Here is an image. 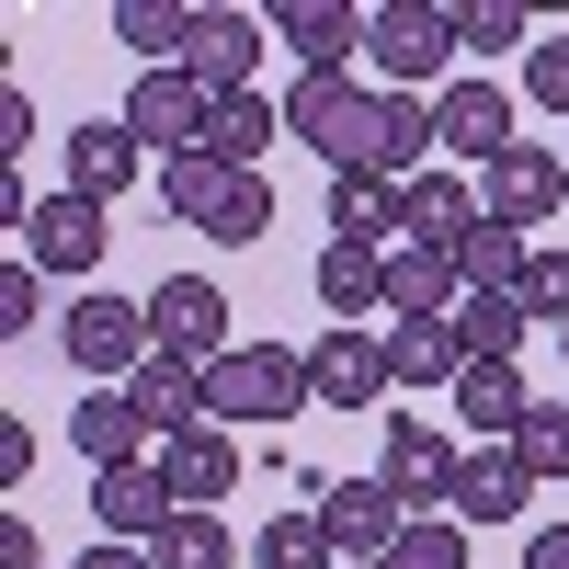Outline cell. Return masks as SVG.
<instances>
[{
  "label": "cell",
  "instance_id": "1",
  "mask_svg": "<svg viewBox=\"0 0 569 569\" xmlns=\"http://www.w3.org/2000/svg\"><path fill=\"white\" fill-rule=\"evenodd\" d=\"M365 58L388 69V91H445V58H467L456 0H388V12H365Z\"/></svg>",
  "mask_w": 569,
  "mask_h": 569
},
{
  "label": "cell",
  "instance_id": "2",
  "mask_svg": "<svg viewBox=\"0 0 569 569\" xmlns=\"http://www.w3.org/2000/svg\"><path fill=\"white\" fill-rule=\"evenodd\" d=\"M206 410H217V421H297V410H308V353L240 342V353L206 376Z\"/></svg>",
  "mask_w": 569,
  "mask_h": 569
},
{
  "label": "cell",
  "instance_id": "3",
  "mask_svg": "<svg viewBox=\"0 0 569 569\" xmlns=\"http://www.w3.org/2000/svg\"><path fill=\"white\" fill-rule=\"evenodd\" d=\"M308 501H319V525H330V547H342V569H388V547L410 536V512L388 501V479H308Z\"/></svg>",
  "mask_w": 569,
  "mask_h": 569
},
{
  "label": "cell",
  "instance_id": "4",
  "mask_svg": "<svg viewBox=\"0 0 569 569\" xmlns=\"http://www.w3.org/2000/svg\"><path fill=\"white\" fill-rule=\"evenodd\" d=\"M206 114H217V91L194 80V69H137V91H126V137L137 149H160V160H182V149H206Z\"/></svg>",
  "mask_w": 569,
  "mask_h": 569
},
{
  "label": "cell",
  "instance_id": "5",
  "mask_svg": "<svg viewBox=\"0 0 569 569\" xmlns=\"http://www.w3.org/2000/svg\"><path fill=\"white\" fill-rule=\"evenodd\" d=\"M58 353H69L80 376H137V365L160 353V330H149L137 297H80V308L58 319Z\"/></svg>",
  "mask_w": 569,
  "mask_h": 569
},
{
  "label": "cell",
  "instance_id": "6",
  "mask_svg": "<svg viewBox=\"0 0 569 569\" xmlns=\"http://www.w3.org/2000/svg\"><path fill=\"white\" fill-rule=\"evenodd\" d=\"M456 445L433 433V421H421V410H388V445H376V479H388V501L410 512V525H421V501H456Z\"/></svg>",
  "mask_w": 569,
  "mask_h": 569
},
{
  "label": "cell",
  "instance_id": "7",
  "mask_svg": "<svg viewBox=\"0 0 569 569\" xmlns=\"http://www.w3.org/2000/svg\"><path fill=\"white\" fill-rule=\"evenodd\" d=\"M433 137H445V160H467V171H490V160L525 149V137H512V91H501V80H445V91H433Z\"/></svg>",
  "mask_w": 569,
  "mask_h": 569
},
{
  "label": "cell",
  "instance_id": "8",
  "mask_svg": "<svg viewBox=\"0 0 569 569\" xmlns=\"http://www.w3.org/2000/svg\"><path fill=\"white\" fill-rule=\"evenodd\" d=\"M171 479H160V467L149 456H126V467H91V525H103L114 547H160L171 536Z\"/></svg>",
  "mask_w": 569,
  "mask_h": 569
},
{
  "label": "cell",
  "instance_id": "9",
  "mask_svg": "<svg viewBox=\"0 0 569 569\" xmlns=\"http://www.w3.org/2000/svg\"><path fill=\"white\" fill-rule=\"evenodd\" d=\"M479 206H490L501 228H547V217L569 206V149H536V137H525L512 160L479 171Z\"/></svg>",
  "mask_w": 569,
  "mask_h": 569
},
{
  "label": "cell",
  "instance_id": "10",
  "mask_svg": "<svg viewBox=\"0 0 569 569\" xmlns=\"http://www.w3.org/2000/svg\"><path fill=\"white\" fill-rule=\"evenodd\" d=\"M206 376H217V365H194V353H149V365L126 376L149 445H182V433H206V421H217V410H206Z\"/></svg>",
  "mask_w": 569,
  "mask_h": 569
},
{
  "label": "cell",
  "instance_id": "11",
  "mask_svg": "<svg viewBox=\"0 0 569 569\" xmlns=\"http://www.w3.org/2000/svg\"><path fill=\"white\" fill-rule=\"evenodd\" d=\"M149 330H160V353H194V365H228L240 342H228V297L206 273H171V284H149Z\"/></svg>",
  "mask_w": 569,
  "mask_h": 569
},
{
  "label": "cell",
  "instance_id": "12",
  "mask_svg": "<svg viewBox=\"0 0 569 569\" xmlns=\"http://www.w3.org/2000/svg\"><path fill=\"white\" fill-rule=\"evenodd\" d=\"M308 399L319 410H376V399H388V342H376V330H319Z\"/></svg>",
  "mask_w": 569,
  "mask_h": 569
},
{
  "label": "cell",
  "instance_id": "13",
  "mask_svg": "<svg viewBox=\"0 0 569 569\" xmlns=\"http://www.w3.org/2000/svg\"><path fill=\"white\" fill-rule=\"evenodd\" d=\"M262 12H217V0H206V12H194V46H182V69H194L206 91H217V103H228V91H251V69H262Z\"/></svg>",
  "mask_w": 569,
  "mask_h": 569
},
{
  "label": "cell",
  "instance_id": "14",
  "mask_svg": "<svg viewBox=\"0 0 569 569\" xmlns=\"http://www.w3.org/2000/svg\"><path fill=\"white\" fill-rule=\"evenodd\" d=\"M273 46H297L319 80H353V58H365V12H353V0H284V12H273Z\"/></svg>",
  "mask_w": 569,
  "mask_h": 569
},
{
  "label": "cell",
  "instance_id": "15",
  "mask_svg": "<svg viewBox=\"0 0 569 569\" xmlns=\"http://www.w3.org/2000/svg\"><path fill=\"white\" fill-rule=\"evenodd\" d=\"M103 240H114V228H103V206H91V194H46L34 228H23V262H34V273H91V262H103Z\"/></svg>",
  "mask_w": 569,
  "mask_h": 569
},
{
  "label": "cell",
  "instance_id": "16",
  "mask_svg": "<svg viewBox=\"0 0 569 569\" xmlns=\"http://www.w3.org/2000/svg\"><path fill=\"white\" fill-rule=\"evenodd\" d=\"M467 308V273H456V251H433V240H399L388 251V319H456Z\"/></svg>",
  "mask_w": 569,
  "mask_h": 569
},
{
  "label": "cell",
  "instance_id": "17",
  "mask_svg": "<svg viewBox=\"0 0 569 569\" xmlns=\"http://www.w3.org/2000/svg\"><path fill=\"white\" fill-rule=\"evenodd\" d=\"M490 206H479V182H467V171H421V182H399V228H410V240H433V251H456L467 240V228H479Z\"/></svg>",
  "mask_w": 569,
  "mask_h": 569
},
{
  "label": "cell",
  "instance_id": "18",
  "mask_svg": "<svg viewBox=\"0 0 569 569\" xmlns=\"http://www.w3.org/2000/svg\"><path fill=\"white\" fill-rule=\"evenodd\" d=\"M160 479H171V501H182V512H217L228 490H240V445H228V421H206V433L160 445Z\"/></svg>",
  "mask_w": 569,
  "mask_h": 569
},
{
  "label": "cell",
  "instance_id": "19",
  "mask_svg": "<svg viewBox=\"0 0 569 569\" xmlns=\"http://www.w3.org/2000/svg\"><path fill=\"white\" fill-rule=\"evenodd\" d=\"M536 501V479H525V456H512V445H479V456H467L456 467V525H512V512H525Z\"/></svg>",
  "mask_w": 569,
  "mask_h": 569
},
{
  "label": "cell",
  "instance_id": "20",
  "mask_svg": "<svg viewBox=\"0 0 569 569\" xmlns=\"http://www.w3.org/2000/svg\"><path fill=\"white\" fill-rule=\"evenodd\" d=\"M388 388H456L467 353H456V319H388Z\"/></svg>",
  "mask_w": 569,
  "mask_h": 569
},
{
  "label": "cell",
  "instance_id": "21",
  "mask_svg": "<svg viewBox=\"0 0 569 569\" xmlns=\"http://www.w3.org/2000/svg\"><path fill=\"white\" fill-rule=\"evenodd\" d=\"M319 308L342 319V330H353V319H376V308H388V251L330 240V251H319Z\"/></svg>",
  "mask_w": 569,
  "mask_h": 569
},
{
  "label": "cell",
  "instance_id": "22",
  "mask_svg": "<svg viewBox=\"0 0 569 569\" xmlns=\"http://www.w3.org/2000/svg\"><path fill=\"white\" fill-rule=\"evenodd\" d=\"M525 228H501V217H479V228H467V240H456V273H467V297H525Z\"/></svg>",
  "mask_w": 569,
  "mask_h": 569
},
{
  "label": "cell",
  "instance_id": "23",
  "mask_svg": "<svg viewBox=\"0 0 569 569\" xmlns=\"http://www.w3.org/2000/svg\"><path fill=\"white\" fill-rule=\"evenodd\" d=\"M525 376H512V365H467L456 376V421H467V433H490V445H512V433H525Z\"/></svg>",
  "mask_w": 569,
  "mask_h": 569
},
{
  "label": "cell",
  "instance_id": "24",
  "mask_svg": "<svg viewBox=\"0 0 569 569\" xmlns=\"http://www.w3.org/2000/svg\"><path fill=\"white\" fill-rule=\"evenodd\" d=\"M69 194H91V206L137 194V137H126V126H80V137H69Z\"/></svg>",
  "mask_w": 569,
  "mask_h": 569
},
{
  "label": "cell",
  "instance_id": "25",
  "mask_svg": "<svg viewBox=\"0 0 569 569\" xmlns=\"http://www.w3.org/2000/svg\"><path fill=\"white\" fill-rule=\"evenodd\" d=\"M69 445H80L91 467H126L137 445H149V421H137V399H126V388H91V399L69 410Z\"/></svg>",
  "mask_w": 569,
  "mask_h": 569
},
{
  "label": "cell",
  "instance_id": "26",
  "mask_svg": "<svg viewBox=\"0 0 569 569\" xmlns=\"http://www.w3.org/2000/svg\"><path fill=\"white\" fill-rule=\"evenodd\" d=\"M114 46L149 69H182V46H194V12L182 0H114Z\"/></svg>",
  "mask_w": 569,
  "mask_h": 569
},
{
  "label": "cell",
  "instance_id": "27",
  "mask_svg": "<svg viewBox=\"0 0 569 569\" xmlns=\"http://www.w3.org/2000/svg\"><path fill=\"white\" fill-rule=\"evenodd\" d=\"M273 137H284V114L262 103V91H228V103L206 114V160H228V171H251V160L273 149Z\"/></svg>",
  "mask_w": 569,
  "mask_h": 569
},
{
  "label": "cell",
  "instance_id": "28",
  "mask_svg": "<svg viewBox=\"0 0 569 569\" xmlns=\"http://www.w3.org/2000/svg\"><path fill=\"white\" fill-rule=\"evenodd\" d=\"M525 330H536L525 297H467V308H456V353H467V365H512V353H525Z\"/></svg>",
  "mask_w": 569,
  "mask_h": 569
},
{
  "label": "cell",
  "instance_id": "29",
  "mask_svg": "<svg viewBox=\"0 0 569 569\" xmlns=\"http://www.w3.org/2000/svg\"><path fill=\"white\" fill-rule=\"evenodd\" d=\"M388 228H399V182H330V240H353V251H388Z\"/></svg>",
  "mask_w": 569,
  "mask_h": 569
},
{
  "label": "cell",
  "instance_id": "30",
  "mask_svg": "<svg viewBox=\"0 0 569 569\" xmlns=\"http://www.w3.org/2000/svg\"><path fill=\"white\" fill-rule=\"evenodd\" d=\"M228 182H240L228 160H206V149H182V160H160V206H171L182 228H206V217L228 206Z\"/></svg>",
  "mask_w": 569,
  "mask_h": 569
},
{
  "label": "cell",
  "instance_id": "31",
  "mask_svg": "<svg viewBox=\"0 0 569 569\" xmlns=\"http://www.w3.org/2000/svg\"><path fill=\"white\" fill-rule=\"evenodd\" d=\"M251 569H342V547H330L319 512H273V525L251 536Z\"/></svg>",
  "mask_w": 569,
  "mask_h": 569
},
{
  "label": "cell",
  "instance_id": "32",
  "mask_svg": "<svg viewBox=\"0 0 569 569\" xmlns=\"http://www.w3.org/2000/svg\"><path fill=\"white\" fill-rule=\"evenodd\" d=\"M456 46L467 58H501V46L536 58V12H512V0H456Z\"/></svg>",
  "mask_w": 569,
  "mask_h": 569
},
{
  "label": "cell",
  "instance_id": "33",
  "mask_svg": "<svg viewBox=\"0 0 569 569\" xmlns=\"http://www.w3.org/2000/svg\"><path fill=\"white\" fill-rule=\"evenodd\" d=\"M160 569H228L240 547H228V512H171V536L149 547Z\"/></svg>",
  "mask_w": 569,
  "mask_h": 569
},
{
  "label": "cell",
  "instance_id": "34",
  "mask_svg": "<svg viewBox=\"0 0 569 569\" xmlns=\"http://www.w3.org/2000/svg\"><path fill=\"white\" fill-rule=\"evenodd\" d=\"M512 456H525V479H569V399H536L525 433H512Z\"/></svg>",
  "mask_w": 569,
  "mask_h": 569
},
{
  "label": "cell",
  "instance_id": "35",
  "mask_svg": "<svg viewBox=\"0 0 569 569\" xmlns=\"http://www.w3.org/2000/svg\"><path fill=\"white\" fill-rule=\"evenodd\" d=\"M388 569H467V525L456 512H421V525L388 547Z\"/></svg>",
  "mask_w": 569,
  "mask_h": 569
},
{
  "label": "cell",
  "instance_id": "36",
  "mask_svg": "<svg viewBox=\"0 0 569 569\" xmlns=\"http://www.w3.org/2000/svg\"><path fill=\"white\" fill-rule=\"evenodd\" d=\"M262 228H273V194H262V171H240V182H228V206L206 217V240L240 251V240H262Z\"/></svg>",
  "mask_w": 569,
  "mask_h": 569
},
{
  "label": "cell",
  "instance_id": "37",
  "mask_svg": "<svg viewBox=\"0 0 569 569\" xmlns=\"http://www.w3.org/2000/svg\"><path fill=\"white\" fill-rule=\"evenodd\" d=\"M525 319H558L569 330V251H536L525 262Z\"/></svg>",
  "mask_w": 569,
  "mask_h": 569
},
{
  "label": "cell",
  "instance_id": "38",
  "mask_svg": "<svg viewBox=\"0 0 569 569\" xmlns=\"http://www.w3.org/2000/svg\"><path fill=\"white\" fill-rule=\"evenodd\" d=\"M34 308H46V273L12 251V262H0V330H12V342H23V330H34Z\"/></svg>",
  "mask_w": 569,
  "mask_h": 569
},
{
  "label": "cell",
  "instance_id": "39",
  "mask_svg": "<svg viewBox=\"0 0 569 569\" xmlns=\"http://www.w3.org/2000/svg\"><path fill=\"white\" fill-rule=\"evenodd\" d=\"M525 91H536L547 114H569V34H547L536 58H525Z\"/></svg>",
  "mask_w": 569,
  "mask_h": 569
},
{
  "label": "cell",
  "instance_id": "40",
  "mask_svg": "<svg viewBox=\"0 0 569 569\" xmlns=\"http://www.w3.org/2000/svg\"><path fill=\"white\" fill-rule=\"evenodd\" d=\"M0 569H34V525L23 512H0Z\"/></svg>",
  "mask_w": 569,
  "mask_h": 569
},
{
  "label": "cell",
  "instance_id": "41",
  "mask_svg": "<svg viewBox=\"0 0 569 569\" xmlns=\"http://www.w3.org/2000/svg\"><path fill=\"white\" fill-rule=\"evenodd\" d=\"M80 569H160V558H149V547H114V536H103V547H91Z\"/></svg>",
  "mask_w": 569,
  "mask_h": 569
},
{
  "label": "cell",
  "instance_id": "42",
  "mask_svg": "<svg viewBox=\"0 0 569 569\" xmlns=\"http://www.w3.org/2000/svg\"><path fill=\"white\" fill-rule=\"evenodd\" d=\"M525 569H569V525H547V536L525 547Z\"/></svg>",
  "mask_w": 569,
  "mask_h": 569
},
{
  "label": "cell",
  "instance_id": "43",
  "mask_svg": "<svg viewBox=\"0 0 569 569\" xmlns=\"http://www.w3.org/2000/svg\"><path fill=\"white\" fill-rule=\"evenodd\" d=\"M558 342H569V330H558Z\"/></svg>",
  "mask_w": 569,
  "mask_h": 569
}]
</instances>
